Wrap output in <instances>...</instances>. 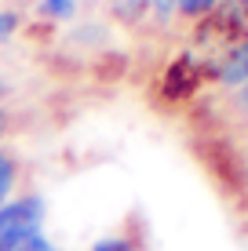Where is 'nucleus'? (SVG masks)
Masks as SVG:
<instances>
[{
    "mask_svg": "<svg viewBox=\"0 0 248 251\" xmlns=\"http://www.w3.org/2000/svg\"><path fill=\"white\" fill-rule=\"evenodd\" d=\"M44 197L26 193V197H11L4 207H0V244L7 240H19L26 233H40L44 229Z\"/></svg>",
    "mask_w": 248,
    "mask_h": 251,
    "instance_id": "f257e3e1",
    "label": "nucleus"
},
{
    "mask_svg": "<svg viewBox=\"0 0 248 251\" xmlns=\"http://www.w3.org/2000/svg\"><path fill=\"white\" fill-rule=\"evenodd\" d=\"M216 84L226 91H237L241 84H248V33L237 37L234 44L226 48V55L219 58L216 66Z\"/></svg>",
    "mask_w": 248,
    "mask_h": 251,
    "instance_id": "f03ea898",
    "label": "nucleus"
},
{
    "mask_svg": "<svg viewBox=\"0 0 248 251\" xmlns=\"http://www.w3.org/2000/svg\"><path fill=\"white\" fill-rule=\"evenodd\" d=\"M208 19L219 22L223 29H234L237 37H245L248 33V0H219V7Z\"/></svg>",
    "mask_w": 248,
    "mask_h": 251,
    "instance_id": "7ed1b4c3",
    "label": "nucleus"
},
{
    "mask_svg": "<svg viewBox=\"0 0 248 251\" xmlns=\"http://www.w3.org/2000/svg\"><path fill=\"white\" fill-rule=\"evenodd\" d=\"M19 178H22V164L15 157L11 150H0V207L15 197V189H19Z\"/></svg>",
    "mask_w": 248,
    "mask_h": 251,
    "instance_id": "20e7f679",
    "label": "nucleus"
},
{
    "mask_svg": "<svg viewBox=\"0 0 248 251\" xmlns=\"http://www.w3.org/2000/svg\"><path fill=\"white\" fill-rule=\"evenodd\" d=\"M0 251H62L55 244V240L48 237L44 229L40 233H26V237H19V240H7V244H0Z\"/></svg>",
    "mask_w": 248,
    "mask_h": 251,
    "instance_id": "39448f33",
    "label": "nucleus"
},
{
    "mask_svg": "<svg viewBox=\"0 0 248 251\" xmlns=\"http://www.w3.org/2000/svg\"><path fill=\"white\" fill-rule=\"evenodd\" d=\"M37 11L44 15V19H51V22H70L77 15V0H40Z\"/></svg>",
    "mask_w": 248,
    "mask_h": 251,
    "instance_id": "423d86ee",
    "label": "nucleus"
},
{
    "mask_svg": "<svg viewBox=\"0 0 248 251\" xmlns=\"http://www.w3.org/2000/svg\"><path fill=\"white\" fill-rule=\"evenodd\" d=\"M219 7V0H179V15L183 19H208Z\"/></svg>",
    "mask_w": 248,
    "mask_h": 251,
    "instance_id": "0eeeda50",
    "label": "nucleus"
},
{
    "mask_svg": "<svg viewBox=\"0 0 248 251\" xmlns=\"http://www.w3.org/2000/svg\"><path fill=\"white\" fill-rule=\"evenodd\" d=\"M91 251H142L139 244H135L132 237H124V233H113V237H102L91 244Z\"/></svg>",
    "mask_w": 248,
    "mask_h": 251,
    "instance_id": "6e6552de",
    "label": "nucleus"
},
{
    "mask_svg": "<svg viewBox=\"0 0 248 251\" xmlns=\"http://www.w3.org/2000/svg\"><path fill=\"white\" fill-rule=\"evenodd\" d=\"M150 11L157 22H168L172 15H179V0H150Z\"/></svg>",
    "mask_w": 248,
    "mask_h": 251,
    "instance_id": "1a4fd4ad",
    "label": "nucleus"
},
{
    "mask_svg": "<svg viewBox=\"0 0 248 251\" xmlns=\"http://www.w3.org/2000/svg\"><path fill=\"white\" fill-rule=\"evenodd\" d=\"M15 29H19V15L15 11H0V40L15 37Z\"/></svg>",
    "mask_w": 248,
    "mask_h": 251,
    "instance_id": "9d476101",
    "label": "nucleus"
},
{
    "mask_svg": "<svg viewBox=\"0 0 248 251\" xmlns=\"http://www.w3.org/2000/svg\"><path fill=\"white\" fill-rule=\"evenodd\" d=\"M234 106H237V113L248 120V84H241V88L234 91Z\"/></svg>",
    "mask_w": 248,
    "mask_h": 251,
    "instance_id": "9b49d317",
    "label": "nucleus"
},
{
    "mask_svg": "<svg viewBox=\"0 0 248 251\" xmlns=\"http://www.w3.org/2000/svg\"><path fill=\"white\" fill-rule=\"evenodd\" d=\"M4 135H7V109L0 106V142H4Z\"/></svg>",
    "mask_w": 248,
    "mask_h": 251,
    "instance_id": "f8f14e48",
    "label": "nucleus"
}]
</instances>
